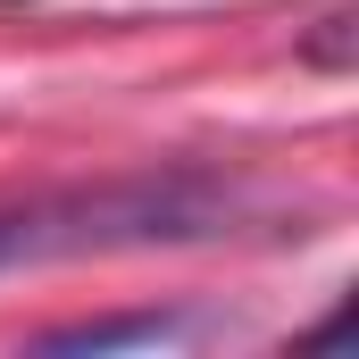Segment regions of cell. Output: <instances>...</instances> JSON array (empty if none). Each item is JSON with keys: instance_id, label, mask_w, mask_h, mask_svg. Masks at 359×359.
<instances>
[{"instance_id": "7a4b0ae2", "label": "cell", "mask_w": 359, "mask_h": 359, "mask_svg": "<svg viewBox=\"0 0 359 359\" xmlns=\"http://www.w3.org/2000/svg\"><path fill=\"white\" fill-rule=\"evenodd\" d=\"M184 318H100V326H59L42 351H126V343H176Z\"/></svg>"}, {"instance_id": "6da1fadb", "label": "cell", "mask_w": 359, "mask_h": 359, "mask_svg": "<svg viewBox=\"0 0 359 359\" xmlns=\"http://www.w3.org/2000/svg\"><path fill=\"white\" fill-rule=\"evenodd\" d=\"M243 192L209 176H117L76 184L0 209V276L50 268V259H92V251H151V243H217L234 234Z\"/></svg>"}, {"instance_id": "3957f363", "label": "cell", "mask_w": 359, "mask_h": 359, "mask_svg": "<svg viewBox=\"0 0 359 359\" xmlns=\"http://www.w3.org/2000/svg\"><path fill=\"white\" fill-rule=\"evenodd\" d=\"M309 59H318V67H351V8L326 17V34L309 42Z\"/></svg>"}]
</instances>
